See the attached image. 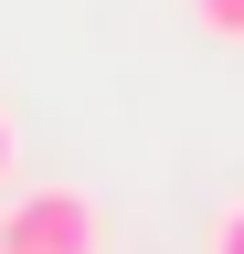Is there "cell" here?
<instances>
[{
  "label": "cell",
  "mask_w": 244,
  "mask_h": 254,
  "mask_svg": "<svg viewBox=\"0 0 244 254\" xmlns=\"http://www.w3.org/2000/svg\"><path fill=\"white\" fill-rule=\"evenodd\" d=\"M11 180H21V117L0 106V190H11Z\"/></svg>",
  "instance_id": "cell-4"
},
{
  "label": "cell",
  "mask_w": 244,
  "mask_h": 254,
  "mask_svg": "<svg viewBox=\"0 0 244 254\" xmlns=\"http://www.w3.org/2000/svg\"><path fill=\"white\" fill-rule=\"evenodd\" d=\"M191 21L212 32V43H244V0H191Z\"/></svg>",
  "instance_id": "cell-3"
},
{
  "label": "cell",
  "mask_w": 244,
  "mask_h": 254,
  "mask_svg": "<svg viewBox=\"0 0 244 254\" xmlns=\"http://www.w3.org/2000/svg\"><path fill=\"white\" fill-rule=\"evenodd\" d=\"M202 254H244V190H223V201H212V222H202Z\"/></svg>",
  "instance_id": "cell-2"
},
{
  "label": "cell",
  "mask_w": 244,
  "mask_h": 254,
  "mask_svg": "<svg viewBox=\"0 0 244 254\" xmlns=\"http://www.w3.org/2000/svg\"><path fill=\"white\" fill-rule=\"evenodd\" d=\"M0 254H106V212H96V190H75V180L11 190V201H0Z\"/></svg>",
  "instance_id": "cell-1"
}]
</instances>
